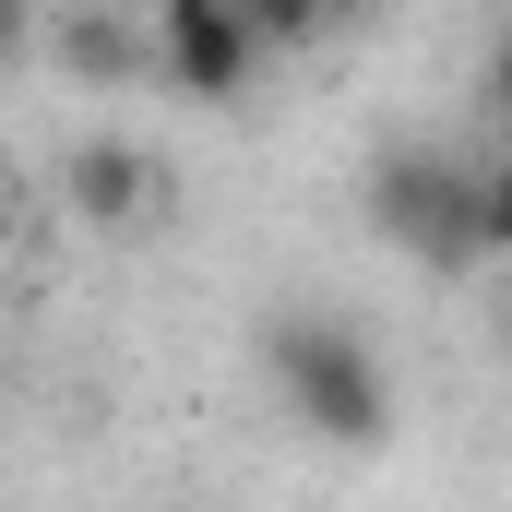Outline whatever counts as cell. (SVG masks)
<instances>
[{
    "mask_svg": "<svg viewBox=\"0 0 512 512\" xmlns=\"http://www.w3.org/2000/svg\"><path fill=\"white\" fill-rule=\"evenodd\" d=\"M262 370L286 393V417L310 429V441H346V453H370L393 429V370L346 334V322H322V310H286L274 334H262Z\"/></svg>",
    "mask_w": 512,
    "mask_h": 512,
    "instance_id": "1",
    "label": "cell"
},
{
    "mask_svg": "<svg viewBox=\"0 0 512 512\" xmlns=\"http://www.w3.org/2000/svg\"><path fill=\"white\" fill-rule=\"evenodd\" d=\"M477 179H489V155H453V143H393L382 167H370V227H382V251H405L417 274H477V262H489Z\"/></svg>",
    "mask_w": 512,
    "mask_h": 512,
    "instance_id": "2",
    "label": "cell"
},
{
    "mask_svg": "<svg viewBox=\"0 0 512 512\" xmlns=\"http://www.w3.org/2000/svg\"><path fill=\"white\" fill-rule=\"evenodd\" d=\"M262 60H274V48H262V24L239 0H167V12H155V84L191 96V108H227Z\"/></svg>",
    "mask_w": 512,
    "mask_h": 512,
    "instance_id": "3",
    "label": "cell"
},
{
    "mask_svg": "<svg viewBox=\"0 0 512 512\" xmlns=\"http://www.w3.org/2000/svg\"><path fill=\"white\" fill-rule=\"evenodd\" d=\"M60 203H72L84 227H143V203H155V167L131 155L120 131H96V143H72V167H60Z\"/></svg>",
    "mask_w": 512,
    "mask_h": 512,
    "instance_id": "4",
    "label": "cell"
},
{
    "mask_svg": "<svg viewBox=\"0 0 512 512\" xmlns=\"http://www.w3.org/2000/svg\"><path fill=\"white\" fill-rule=\"evenodd\" d=\"M48 60H60L72 84H131V72H155V36H131L108 0H84V12L48 36Z\"/></svg>",
    "mask_w": 512,
    "mask_h": 512,
    "instance_id": "5",
    "label": "cell"
},
{
    "mask_svg": "<svg viewBox=\"0 0 512 512\" xmlns=\"http://www.w3.org/2000/svg\"><path fill=\"white\" fill-rule=\"evenodd\" d=\"M239 12L262 24V48H310V36L346 24V0H239Z\"/></svg>",
    "mask_w": 512,
    "mask_h": 512,
    "instance_id": "6",
    "label": "cell"
},
{
    "mask_svg": "<svg viewBox=\"0 0 512 512\" xmlns=\"http://www.w3.org/2000/svg\"><path fill=\"white\" fill-rule=\"evenodd\" d=\"M477 227H489V262H512V143L489 155V179H477Z\"/></svg>",
    "mask_w": 512,
    "mask_h": 512,
    "instance_id": "7",
    "label": "cell"
},
{
    "mask_svg": "<svg viewBox=\"0 0 512 512\" xmlns=\"http://www.w3.org/2000/svg\"><path fill=\"white\" fill-rule=\"evenodd\" d=\"M489 131H501V143H512V36H501V48H489Z\"/></svg>",
    "mask_w": 512,
    "mask_h": 512,
    "instance_id": "8",
    "label": "cell"
},
{
    "mask_svg": "<svg viewBox=\"0 0 512 512\" xmlns=\"http://www.w3.org/2000/svg\"><path fill=\"white\" fill-rule=\"evenodd\" d=\"M501 346H512V286H501Z\"/></svg>",
    "mask_w": 512,
    "mask_h": 512,
    "instance_id": "9",
    "label": "cell"
}]
</instances>
